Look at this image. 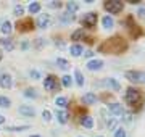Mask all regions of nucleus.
Returning <instances> with one entry per match:
<instances>
[{"label":"nucleus","mask_w":145,"mask_h":137,"mask_svg":"<svg viewBox=\"0 0 145 137\" xmlns=\"http://www.w3.org/2000/svg\"><path fill=\"white\" fill-rule=\"evenodd\" d=\"M11 29H13V27H11L10 21H3L2 23V26H0V31L3 32V34H7V36H10L11 34Z\"/></svg>","instance_id":"nucleus-20"},{"label":"nucleus","mask_w":145,"mask_h":137,"mask_svg":"<svg viewBox=\"0 0 145 137\" xmlns=\"http://www.w3.org/2000/svg\"><path fill=\"white\" fill-rule=\"evenodd\" d=\"M74 78H76L78 85H84V76H82V73H81L79 69H76V71H74Z\"/></svg>","instance_id":"nucleus-28"},{"label":"nucleus","mask_w":145,"mask_h":137,"mask_svg":"<svg viewBox=\"0 0 145 137\" xmlns=\"http://www.w3.org/2000/svg\"><path fill=\"white\" fill-rule=\"evenodd\" d=\"M81 124H82L84 127L90 129V127L93 126V118H90V116H82V119H81Z\"/></svg>","instance_id":"nucleus-23"},{"label":"nucleus","mask_w":145,"mask_h":137,"mask_svg":"<svg viewBox=\"0 0 145 137\" xmlns=\"http://www.w3.org/2000/svg\"><path fill=\"white\" fill-rule=\"evenodd\" d=\"M114 137H126V131L123 127H116V131H114Z\"/></svg>","instance_id":"nucleus-33"},{"label":"nucleus","mask_w":145,"mask_h":137,"mask_svg":"<svg viewBox=\"0 0 145 137\" xmlns=\"http://www.w3.org/2000/svg\"><path fill=\"white\" fill-rule=\"evenodd\" d=\"M123 116H124L123 119H124L126 123H131V121H132V115H131V113H127V111H123Z\"/></svg>","instance_id":"nucleus-37"},{"label":"nucleus","mask_w":145,"mask_h":137,"mask_svg":"<svg viewBox=\"0 0 145 137\" xmlns=\"http://www.w3.org/2000/svg\"><path fill=\"white\" fill-rule=\"evenodd\" d=\"M13 13H15L16 16H21L23 13H24V7H23V5H15V8H13Z\"/></svg>","instance_id":"nucleus-32"},{"label":"nucleus","mask_w":145,"mask_h":137,"mask_svg":"<svg viewBox=\"0 0 145 137\" xmlns=\"http://www.w3.org/2000/svg\"><path fill=\"white\" fill-rule=\"evenodd\" d=\"M42 118H44V121H50L52 119V113L48 110H44L42 111Z\"/></svg>","instance_id":"nucleus-34"},{"label":"nucleus","mask_w":145,"mask_h":137,"mask_svg":"<svg viewBox=\"0 0 145 137\" xmlns=\"http://www.w3.org/2000/svg\"><path fill=\"white\" fill-rule=\"evenodd\" d=\"M124 100H126V103L131 105V106H139L140 100H142V94H140V90L134 89V87H129V89L126 90Z\"/></svg>","instance_id":"nucleus-2"},{"label":"nucleus","mask_w":145,"mask_h":137,"mask_svg":"<svg viewBox=\"0 0 145 137\" xmlns=\"http://www.w3.org/2000/svg\"><path fill=\"white\" fill-rule=\"evenodd\" d=\"M32 137H39V136H32Z\"/></svg>","instance_id":"nucleus-46"},{"label":"nucleus","mask_w":145,"mask_h":137,"mask_svg":"<svg viewBox=\"0 0 145 137\" xmlns=\"http://www.w3.org/2000/svg\"><path fill=\"white\" fill-rule=\"evenodd\" d=\"M18 111H20V115H23V116H34L36 115V110L29 105H21L20 108H18Z\"/></svg>","instance_id":"nucleus-13"},{"label":"nucleus","mask_w":145,"mask_h":137,"mask_svg":"<svg viewBox=\"0 0 145 137\" xmlns=\"http://www.w3.org/2000/svg\"><path fill=\"white\" fill-rule=\"evenodd\" d=\"M37 90L36 89H26L24 90V97H27V99H37Z\"/></svg>","instance_id":"nucleus-29"},{"label":"nucleus","mask_w":145,"mask_h":137,"mask_svg":"<svg viewBox=\"0 0 145 137\" xmlns=\"http://www.w3.org/2000/svg\"><path fill=\"white\" fill-rule=\"evenodd\" d=\"M0 45L5 48L7 52H11V50L15 48V42H13L11 37H2V39H0Z\"/></svg>","instance_id":"nucleus-10"},{"label":"nucleus","mask_w":145,"mask_h":137,"mask_svg":"<svg viewBox=\"0 0 145 137\" xmlns=\"http://www.w3.org/2000/svg\"><path fill=\"white\" fill-rule=\"evenodd\" d=\"M71 82H72V79H71V76H63L61 78V84L65 85V87H71Z\"/></svg>","instance_id":"nucleus-31"},{"label":"nucleus","mask_w":145,"mask_h":137,"mask_svg":"<svg viewBox=\"0 0 145 137\" xmlns=\"http://www.w3.org/2000/svg\"><path fill=\"white\" fill-rule=\"evenodd\" d=\"M27 10H29V13H31V15H36V13H39V11H40V3H39V2H32V3H29Z\"/></svg>","instance_id":"nucleus-21"},{"label":"nucleus","mask_w":145,"mask_h":137,"mask_svg":"<svg viewBox=\"0 0 145 137\" xmlns=\"http://www.w3.org/2000/svg\"><path fill=\"white\" fill-rule=\"evenodd\" d=\"M84 36H86V32H84L82 27H81V29H76V31L71 34V40H81V39H84Z\"/></svg>","instance_id":"nucleus-19"},{"label":"nucleus","mask_w":145,"mask_h":137,"mask_svg":"<svg viewBox=\"0 0 145 137\" xmlns=\"http://www.w3.org/2000/svg\"><path fill=\"white\" fill-rule=\"evenodd\" d=\"M3 123H5V118H3V116L0 115V124H3Z\"/></svg>","instance_id":"nucleus-44"},{"label":"nucleus","mask_w":145,"mask_h":137,"mask_svg":"<svg viewBox=\"0 0 145 137\" xmlns=\"http://www.w3.org/2000/svg\"><path fill=\"white\" fill-rule=\"evenodd\" d=\"M102 24H103L105 29H111V27L114 26V20L110 15H106V16H103V20H102Z\"/></svg>","instance_id":"nucleus-17"},{"label":"nucleus","mask_w":145,"mask_h":137,"mask_svg":"<svg viewBox=\"0 0 145 137\" xmlns=\"http://www.w3.org/2000/svg\"><path fill=\"white\" fill-rule=\"evenodd\" d=\"M16 29L20 32H29L34 29V21H32V18H21L18 20L16 23Z\"/></svg>","instance_id":"nucleus-6"},{"label":"nucleus","mask_w":145,"mask_h":137,"mask_svg":"<svg viewBox=\"0 0 145 137\" xmlns=\"http://www.w3.org/2000/svg\"><path fill=\"white\" fill-rule=\"evenodd\" d=\"M84 57H87V58H90V57H93V52H92V50H87V52L84 53Z\"/></svg>","instance_id":"nucleus-40"},{"label":"nucleus","mask_w":145,"mask_h":137,"mask_svg":"<svg viewBox=\"0 0 145 137\" xmlns=\"http://www.w3.org/2000/svg\"><path fill=\"white\" fill-rule=\"evenodd\" d=\"M29 129V126H8L7 127V131H10V132H21V131H27Z\"/></svg>","instance_id":"nucleus-26"},{"label":"nucleus","mask_w":145,"mask_h":137,"mask_svg":"<svg viewBox=\"0 0 145 137\" xmlns=\"http://www.w3.org/2000/svg\"><path fill=\"white\" fill-rule=\"evenodd\" d=\"M68 113L65 110H60V111H57V119H58V123H61V124H65V123H68Z\"/></svg>","instance_id":"nucleus-18"},{"label":"nucleus","mask_w":145,"mask_h":137,"mask_svg":"<svg viewBox=\"0 0 145 137\" xmlns=\"http://www.w3.org/2000/svg\"><path fill=\"white\" fill-rule=\"evenodd\" d=\"M42 44H44V39H37V42H36V45H37V47H40Z\"/></svg>","instance_id":"nucleus-42"},{"label":"nucleus","mask_w":145,"mask_h":137,"mask_svg":"<svg viewBox=\"0 0 145 137\" xmlns=\"http://www.w3.org/2000/svg\"><path fill=\"white\" fill-rule=\"evenodd\" d=\"M131 5H135V3H140V0H129Z\"/></svg>","instance_id":"nucleus-43"},{"label":"nucleus","mask_w":145,"mask_h":137,"mask_svg":"<svg viewBox=\"0 0 145 137\" xmlns=\"http://www.w3.org/2000/svg\"><path fill=\"white\" fill-rule=\"evenodd\" d=\"M60 21H61L63 24H69L71 21H74V15L68 13V11H65V13H61V15H60Z\"/></svg>","instance_id":"nucleus-16"},{"label":"nucleus","mask_w":145,"mask_h":137,"mask_svg":"<svg viewBox=\"0 0 145 137\" xmlns=\"http://www.w3.org/2000/svg\"><path fill=\"white\" fill-rule=\"evenodd\" d=\"M99 137H102V136H99Z\"/></svg>","instance_id":"nucleus-48"},{"label":"nucleus","mask_w":145,"mask_h":137,"mask_svg":"<svg viewBox=\"0 0 145 137\" xmlns=\"http://www.w3.org/2000/svg\"><path fill=\"white\" fill-rule=\"evenodd\" d=\"M69 52H71L72 57H79L81 53L84 52V48L79 45V44H76V45H71V48H69Z\"/></svg>","instance_id":"nucleus-22"},{"label":"nucleus","mask_w":145,"mask_h":137,"mask_svg":"<svg viewBox=\"0 0 145 137\" xmlns=\"http://www.w3.org/2000/svg\"><path fill=\"white\" fill-rule=\"evenodd\" d=\"M2 58H3V53H2V50H0V60H2Z\"/></svg>","instance_id":"nucleus-45"},{"label":"nucleus","mask_w":145,"mask_h":137,"mask_svg":"<svg viewBox=\"0 0 145 137\" xmlns=\"http://www.w3.org/2000/svg\"><path fill=\"white\" fill-rule=\"evenodd\" d=\"M86 66H87L89 71H99V69L103 68V61L102 60H90Z\"/></svg>","instance_id":"nucleus-12"},{"label":"nucleus","mask_w":145,"mask_h":137,"mask_svg":"<svg viewBox=\"0 0 145 137\" xmlns=\"http://www.w3.org/2000/svg\"><path fill=\"white\" fill-rule=\"evenodd\" d=\"M82 102L86 103V105H93V103L97 102V95L92 94V92H89V94H86L82 97Z\"/></svg>","instance_id":"nucleus-15"},{"label":"nucleus","mask_w":145,"mask_h":137,"mask_svg":"<svg viewBox=\"0 0 145 137\" xmlns=\"http://www.w3.org/2000/svg\"><path fill=\"white\" fill-rule=\"evenodd\" d=\"M55 105L60 106V108H66L68 106V99L66 97H57V99H55Z\"/></svg>","instance_id":"nucleus-24"},{"label":"nucleus","mask_w":145,"mask_h":137,"mask_svg":"<svg viewBox=\"0 0 145 137\" xmlns=\"http://www.w3.org/2000/svg\"><path fill=\"white\" fill-rule=\"evenodd\" d=\"M137 15L142 18V20H145V8H139V11H137Z\"/></svg>","instance_id":"nucleus-39"},{"label":"nucleus","mask_w":145,"mask_h":137,"mask_svg":"<svg viewBox=\"0 0 145 137\" xmlns=\"http://www.w3.org/2000/svg\"><path fill=\"white\" fill-rule=\"evenodd\" d=\"M50 23H52V20H50V15H47V13L39 15V18H37V26L40 27V29L48 27V26H50Z\"/></svg>","instance_id":"nucleus-9"},{"label":"nucleus","mask_w":145,"mask_h":137,"mask_svg":"<svg viewBox=\"0 0 145 137\" xmlns=\"http://www.w3.org/2000/svg\"><path fill=\"white\" fill-rule=\"evenodd\" d=\"M97 20H99L97 13H95V11H89V13H86V15L82 16L81 23H82V26H84V27H87V29H92V27H95V24H97ZM84 27H82V29H84Z\"/></svg>","instance_id":"nucleus-4"},{"label":"nucleus","mask_w":145,"mask_h":137,"mask_svg":"<svg viewBox=\"0 0 145 137\" xmlns=\"http://www.w3.org/2000/svg\"><path fill=\"white\" fill-rule=\"evenodd\" d=\"M126 79L132 84H145V73L144 71H126Z\"/></svg>","instance_id":"nucleus-3"},{"label":"nucleus","mask_w":145,"mask_h":137,"mask_svg":"<svg viewBox=\"0 0 145 137\" xmlns=\"http://www.w3.org/2000/svg\"><path fill=\"white\" fill-rule=\"evenodd\" d=\"M29 76H31L32 79H40V74H39L37 69H31V71H29Z\"/></svg>","instance_id":"nucleus-36"},{"label":"nucleus","mask_w":145,"mask_h":137,"mask_svg":"<svg viewBox=\"0 0 145 137\" xmlns=\"http://www.w3.org/2000/svg\"><path fill=\"white\" fill-rule=\"evenodd\" d=\"M66 10H68V13H74V11H78L79 10V5L76 3V2H68L66 3Z\"/></svg>","instance_id":"nucleus-25"},{"label":"nucleus","mask_w":145,"mask_h":137,"mask_svg":"<svg viewBox=\"0 0 145 137\" xmlns=\"http://www.w3.org/2000/svg\"><path fill=\"white\" fill-rule=\"evenodd\" d=\"M27 47H29V42H23L21 44V48H23V50H26Z\"/></svg>","instance_id":"nucleus-41"},{"label":"nucleus","mask_w":145,"mask_h":137,"mask_svg":"<svg viewBox=\"0 0 145 137\" xmlns=\"http://www.w3.org/2000/svg\"><path fill=\"white\" fill-rule=\"evenodd\" d=\"M79 137H82V136H79Z\"/></svg>","instance_id":"nucleus-47"},{"label":"nucleus","mask_w":145,"mask_h":137,"mask_svg":"<svg viewBox=\"0 0 145 137\" xmlns=\"http://www.w3.org/2000/svg\"><path fill=\"white\" fill-rule=\"evenodd\" d=\"M48 7H50V8H60V7H61V3H60V2H50V3H48Z\"/></svg>","instance_id":"nucleus-38"},{"label":"nucleus","mask_w":145,"mask_h":137,"mask_svg":"<svg viewBox=\"0 0 145 137\" xmlns=\"http://www.w3.org/2000/svg\"><path fill=\"white\" fill-rule=\"evenodd\" d=\"M57 66H60L61 69H68V68H71V65L68 63L65 58H58L57 60Z\"/></svg>","instance_id":"nucleus-27"},{"label":"nucleus","mask_w":145,"mask_h":137,"mask_svg":"<svg viewBox=\"0 0 145 137\" xmlns=\"http://www.w3.org/2000/svg\"><path fill=\"white\" fill-rule=\"evenodd\" d=\"M10 99H8V97H5V95H0V106H2V108H8V106H10Z\"/></svg>","instance_id":"nucleus-30"},{"label":"nucleus","mask_w":145,"mask_h":137,"mask_svg":"<svg viewBox=\"0 0 145 137\" xmlns=\"http://www.w3.org/2000/svg\"><path fill=\"white\" fill-rule=\"evenodd\" d=\"M116 124H118V121H116L114 118H113V119H110V121H108V129H110V131H116Z\"/></svg>","instance_id":"nucleus-35"},{"label":"nucleus","mask_w":145,"mask_h":137,"mask_svg":"<svg viewBox=\"0 0 145 137\" xmlns=\"http://www.w3.org/2000/svg\"><path fill=\"white\" fill-rule=\"evenodd\" d=\"M108 111L111 113V115H123V105H119V103H116V102H113V103H108Z\"/></svg>","instance_id":"nucleus-11"},{"label":"nucleus","mask_w":145,"mask_h":137,"mask_svg":"<svg viewBox=\"0 0 145 137\" xmlns=\"http://www.w3.org/2000/svg\"><path fill=\"white\" fill-rule=\"evenodd\" d=\"M44 87H45V90H58L60 89V84H58V79L53 76V74H50V76H47L45 81H44Z\"/></svg>","instance_id":"nucleus-7"},{"label":"nucleus","mask_w":145,"mask_h":137,"mask_svg":"<svg viewBox=\"0 0 145 137\" xmlns=\"http://www.w3.org/2000/svg\"><path fill=\"white\" fill-rule=\"evenodd\" d=\"M102 84L106 85V87H110V89H113V90H119V89H121L119 82H118L116 79H113V78H108V79H105Z\"/></svg>","instance_id":"nucleus-14"},{"label":"nucleus","mask_w":145,"mask_h":137,"mask_svg":"<svg viewBox=\"0 0 145 137\" xmlns=\"http://www.w3.org/2000/svg\"><path fill=\"white\" fill-rule=\"evenodd\" d=\"M105 10L111 13V15H116L119 11H123L124 5H123V2H119V0H108V2H105Z\"/></svg>","instance_id":"nucleus-5"},{"label":"nucleus","mask_w":145,"mask_h":137,"mask_svg":"<svg viewBox=\"0 0 145 137\" xmlns=\"http://www.w3.org/2000/svg\"><path fill=\"white\" fill-rule=\"evenodd\" d=\"M11 85H13V79H11L10 74L8 73L0 74V87H3V89H11Z\"/></svg>","instance_id":"nucleus-8"},{"label":"nucleus","mask_w":145,"mask_h":137,"mask_svg":"<svg viewBox=\"0 0 145 137\" xmlns=\"http://www.w3.org/2000/svg\"><path fill=\"white\" fill-rule=\"evenodd\" d=\"M127 48V44H126L124 39H121V37L118 36H114L111 37V39H106L102 45L99 47L100 52H103V53H111V55H119V53H123Z\"/></svg>","instance_id":"nucleus-1"}]
</instances>
